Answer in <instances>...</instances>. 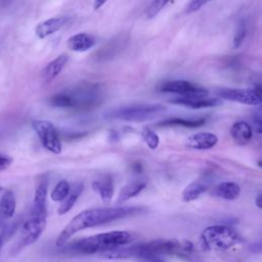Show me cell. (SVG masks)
Here are the masks:
<instances>
[{
	"label": "cell",
	"instance_id": "obj_17",
	"mask_svg": "<svg viewBox=\"0 0 262 262\" xmlns=\"http://www.w3.org/2000/svg\"><path fill=\"white\" fill-rule=\"evenodd\" d=\"M68 59H69V56L66 53H62L57 57H55L54 59H52L45 67L43 71V78L45 79V81L50 82L53 79H55L59 75V73L66 66V63L68 62Z\"/></svg>",
	"mask_w": 262,
	"mask_h": 262
},
{
	"label": "cell",
	"instance_id": "obj_6",
	"mask_svg": "<svg viewBox=\"0 0 262 262\" xmlns=\"http://www.w3.org/2000/svg\"><path fill=\"white\" fill-rule=\"evenodd\" d=\"M160 90L166 93H174L185 98H205L208 97V89L195 85L185 80H173L164 83Z\"/></svg>",
	"mask_w": 262,
	"mask_h": 262
},
{
	"label": "cell",
	"instance_id": "obj_31",
	"mask_svg": "<svg viewBox=\"0 0 262 262\" xmlns=\"http://www.w3.org/2000/svg\"><path fill=\"white\" fill-rule=\"evenodd\" d=\"M108 0H94L93 2V7H94V10H98L103 4H105Z\"/></svg>",
	"mask_w": 262,
	"mask_h": 262
},
{
	"label": "cell",
	"instance_id": "obj_33",
	"mask_svg": "<svg viewBox=\"0 0 262 262\" xmlns=\"http://www.w3.org/2000/svg\"><path fill=\"white\" fill-rule=\"evenodd\" d=\"M147 262H163V261L161 259H159V257H154V258L147 259Z\"/></svg>",
	"mask_w": 262,
	"mask_h": 262
},
{
	"label": "cell",
	"instance_id": "obj_34",
	"mask_svg": "<svg viewBox=\"0 0 262 262\" xmlns=\"http://www.w3.org/2000/svg\"><path fill=\"white\" fill-rule=\"evenodd\" d=\"M2 244H3V236H2V234H0V250H1Z\"/></svg>",
	"mask_w": 262,
	"mask_h": 262
},
{
	"label": "cell",
	"instance_id": "obj_16",
	"mask_svg": "<svg viewBox=\"0 0 262 262\" xmlns=\"http://www.w3.org/2000/svg\"><path fill=\"white\" fill-rule=\"evenodd\" d=\"M213 193L218 198H221L227 201H232L239 196L241 187L235 182L225 181L216 185Z\"/></svg>",
	"mask_w": 262,
	"mask_h": 262
},
{
	"label": "cell",
	"instance_id": "obj_24",
	"mask_svg": "<svg viewBox=\"0 0 262 262\" xmlns=\"http://www.w3.org/2000/svg\"><path fill=\"white\" fill-rule=\"evenodd\" d=\"M70 183L67 180H60L50 193V198L54 202H61L70 192Z\"/></svg>",
	"mask_w": 262,
	"mask_h": 262
},
{
	"label": "cell",
	"instance_id": "obj_18",
	"mask_svg": "<svg viewBox=\"0 0 262 262\" xmlns=\"http://www.w3.org/2000/svg\"><path fill=\"white\" fill-rule=\"evenodd\" d=\"M16 207V201L15 196L12 190H5L1 200H0V217L2 220H8L10 219L14 212Z\"/></svg>",
	"mask_w": 262,
	"mask_h": 262
},
{
	"label": "cell",
	"instance_id": "obj_13",
	"mask_svg": "<svg viewBox=\"0 0 262 262\" xmlns=\"http://www.w3.org/2000/svg\"><path fill=\"white\" fill-rule=\"evenodd\" d=\"M174 104H180L183 106L191 108H204V107H215L222 104V100L219 98H185V97H176L170 100Z\"/></svg>",
	"mask_w": 262,
	"mask_h": 262
},
{
	"label": "cell",
	"instance_id": "obj_2",
	"mask_svg": "<svg viewBox=\"0 0 262 262\" xmlns=\"http://www.w3.org/2000/svg\"><path fill=\"white\" fill-rule=\"evenodd\" d=\"M132 235L128 231L117 230L98 233L92 236L78 239L70 245H66L63 252L74 254H95L104 253L118 249L129 244Z\"/></svg>",
	"mask_w": 262,
	"mask_h": 262
},
{
	"label": "cell",
	"instance_id": "obj_5",
	"mask_svg": "<svg viewBox=\"0 0 262 262\" xmlns=\"http://www.w3.org/2000/svg\"><path fill=\"white\" fill-rule=\"evenodd\" d=\"M32 127L38 135L42 145L50 152L58 155L61 152V143L55 126L47 120H35Z\"/></svg>",
	"mask_w": 262,
	"mask_h": 262
},
{
	"label": "cell",
	"instance_id": "obj_21",
	"mask_svg": "<svg viewBox=\"0 0 262 262\" xmlns=\"http://www.w3.org/2000/svg\"><path fill=\"white\" fill-rule=\"evenodd\" d=\"M206 123V120L203 118L200 119H184V118H170L165 121H161L158 123L159 126L162 127H184V128H198L203 126Z\"/></svg>",
	"mask_w": 262,
	"mask_h": 262
},
{
	"label": "cell",
	"instance_id": "obj_19",
	"mask_svg": "<svg viewBox=\"0 0 262 262\" xmlns=\"http://www.w3.org/2000/svg\"><path fill=\"white\" fill-rule=\"evenodd\" d=\"M208 189V184L206 181L196 180L188 184L184 190L182 191L181 198L182 201L185 203H189L199 199L206 190Z\"/></svg>",
	"mask_w": 262,
	"mask_h": 262
},
{
	"label": "cell",
	"instance_id": "obj_23",
	"mask_svg": "<svg viewBox=\"0 0 262 262\" xmlns=\"http://www.w3.org/2000/svg\"><path fill=\"white\" fill-rule=\"evenodd\" d=\"M82 187L83 186L81 184H78L74 188V190L71 191V189H70L69 194L61 201V203H60V205L57 209V213L59 215H63L66 213H68L75 206V204H76V202H77V200H78V198H79V195H80V193L83 189Z\"/></svg>",
	"mask_w": 262,
	"mask_h": 262
},
{
	"label": "cell",
	"instance_id": "obj_3",
	"mask_svg": "<svg viewBox=\"0 0 262 262\" xmlns=\"http://www.w3.org/2000/svg\"><path fill=\"white\" fill-rule=\"evenodd\" d=\"M165 110L166 106L159 103H134L110 111L104 117L113 120L140 123L159 117Z\"/></svg>",
	"mask_w": 262,
	"mask_h": 262
},
{
	"label": "cell",
	"instance_id": "obj_25",
	"mask_svg": "<svg viewBox=\"0 0 262 262\" xmlns=\"http://www.w3.org/2000/svg\"><path fill=\"white\" fill-rule=\"evenodd\" d=\"M141 137L150 149L158 148L159 143H160V138H159V135L152 129L147 128V127L143 128L141 131Z\"/></svg>",
	"mask_w": 262,
	"mask_h": 262
},
{
	"label": "cell",
	"instance_id": "obj_12",
	"mask_svg": "<svg viewBox=\"0 0 262 262\" xmlns=\"http://www.w3.org/2000/svg\"><path fill=\"white\" fill-rule=\"evenodd\" d=\"M47 187H48L47 178L46 177H41V179L38 181V184L36 186L34 202H33L32 209L30 211L31 213L47 215V211H46Z\"/></svg>",
	"mask_w": 262,
	"mask_h": 262
},
{
	"label": "cell",
	"instance_id": "obj_15",
	"mask_svg": "<svg viewBox=\"0 0 262 262\" xmlns=\"http://www.w3.org/2000/svg\"><path fill=\"white\" fill-rule=\"evenodd\" d=\"M230 134L235 143L239 145H246L252 139L253 130L252 126L245 121H237L232 124L230 128Z\"/></svg>",
	"mask_w": 262,
	"mask_h": 262
},
{
	"label": "cell",
	"instance_id": "obj_1",
	"mask_svg": "<svg viewBox=\"0 0 262 262\" xmlns=\"http://www.w3.org/2000/svg\"><path fill=\"white\" fill-rule=\"evenodd\" d=\"M140 210L141 208L138 207H111L85 210L76 215L61 230L56 238L55 245L57 247H63L74 234L83 229L108 223L126 216L136 214L140 212Z\"/></svg>",
	"mask_w": 262,
	"mask_h": 262
},
{
	"label": "cell",
	"instance_id": "obj_10",
	"mask_svg": "<svg viewBox=\"0 0 262 262\" xmlns=\"http://www.w3.org/2000/svg\"><path fill=\"white\" fill-rule=\"evenodd\" d=\"M218 142V137L216 134L212 132H198L185 140V145L192 149L199 150H206L213 148Z\"/></svg>",
	"mask_w": 262,
	"mask_h": 262
},
{
	"label": "cell",
	"instance_id": "obj_32",
	"mask_svg": "<svg viewBox=\"0 0 262 262\" xmlns=\"http://www.w3.org/2000/svg\"><path fill=\"white\" fill-rule=\"evenodd\" d=\"M255 203H256L258 208H262V195H261V193L257 194V196L255 199Z\"/></svg>",
	"mask_w": 262,
	"mask_h": 262
},
{
	"label": "cell",
	"instance_id": "obj_29",
	"mask_svg": "<svg viewBox=\"0 0 262 262\" xmlns=\"http://www.w3.org/2000/svg\"><path fill=\"white\" fill-rule=\"evenodd\" d=\"M254 129V131L258 134H260L262 132V123H261V115L260 114H256L254 115L253 118V127L252 130Z\"/></svg>",
	"mask_w": 262,
	"mask_h": 262
},
{
	"label": "cell",
	"instance_id": "obj_14",
	"mask_svg": "<svg viewBox=\"0 0 262 262\" xmlns=\"http://www.w3.org/2000/svg\"><path fill=\"white\" fill-rule=\"evenodd\" d=\"M95 38L92 35L86 33H78L71 36L68 41L67 45L68 48L75 52H84L89 50L95 45Z\"/></svg>",
	"mask_w": 262,
	"mask_h": 262
},
{
	"label": "cell",
	"instance_id": "obj_30",
	"mask_svg": "<svg viewBox=\"0 0 262 262\" xmlns=\"http://www.w3.org/2000/svg\"><path fill=\"white\" fill-rule=\"evenodd\" d=\"M12 163V159L6 155L0 154V171L7 169Z\"/></svg>",
	"mask_w": 262,
	"mask_h": 262
},
{
	"label": "cell",
	"instance_id": "obj_7",
	"mask_svg": "<svg viewBox=\"0 0 262 262\" xmlns=\"http://www.w3.org/2000/svg\"><path fill=\"white\" fill-rule=\"evenodd\" d=\"M68 93L72 101V108L74 110H91L97 103H99L100 92L96 86H82L80 88L68 91Z\"/></svg>",
	"mask_w": 262,
	"mask_h": 262
},
{
	"label": "cell",
	"instance_id": "obj_27",
	"mask_svg": "<svg viewBox=\"0 0 262 262\" xmlns=\"http://www.w3.org/2000/svg\"><path fill=\"white\" fill-rule=\"evenodd\" d=\"M247 36V26L244 20H239L237 27L235 29V33L233 36V47L238 48L243 42L245 41Z\"/></svg>",
	"mask_w": 262,
	"mask_h": 262
},
{
	"label": "cell",
	"instance_id": "obj_11",
	"mask_svg": "<svg viewBox=\"0 0 262 262\" xmlns=\"http://www.w3.org/2000/svg\"><path fill=\"white\" fill-rule=\"evenodd\" d=\"M68 17L66 16L47 18L37 25V27L35 28V34L39 39H45L46 37L59 31L66 25Z\"/></svg>",
	"mask_w": 262,
	"mask_h": 262
},
{
	"label": "cell",
	"instance_id": "obj_9",
	"mask_svg": "<svg viewBox=\"0 0 262 262\" xmlns=\"http://www.w3.org/2000/svg\"><path fill=\"white\" fill-rule=\"evenodd\" d=\"M46 216L47 215L30 213L20 231L21 247L34 244L41 236L46 227Z\"/></svg>",
	"mask_w": 262,
	"mask_h": 262
},
{
	"label": "cell",
	"instance_id": "obj_26",
	"mask_svg": "<svg viewBox=\"0 0 262 262\" xmlns=\"http://www.w3.org/2000/svg\"><path fill=\"white\" fill-rule=\"evenodd\" d=\"M171 0H152V2L148 5L146 8V17L148 19H151L156 15L159 14V12L170 2Z\"/></svg>",
	"mask_w": 262,
	"mask_h": 262
},
{
	"label": "cell",
	"instance_id": "obj_4",
	"mask_svg": "<svg viewBox=\"0 0 262 262\" xmlns=\"http://www.w3.org/2000/svg\"><path fill=\"white\" fill-rule=\"evenodd\" d=\"M202 246L210 251H224L241 243V236L232 228L224 225L209 226L201 234Z\"/></svg>",
	"mask_w": 262,
	"mask_h": 262
},
{
	"label": "cell",
	"instance_id": "obj_28",
	"mask_svg": "<svg viewBox=\"0 0 262 262\" xmlns=\"http://www.w3.org/2000/svg\"><path fill=\"white\" fill-rule=\"evenodd\" d=\"M211 0H190L185 7V12L186 13H193L200 10L204 5H206L208 2Z\"/></svg>",
	"mask_w": 262,
	"mask_h": 262
},
{
	"label": "cell",
	"instance_id": "obj_22",
	"mask_svg": "<svg viewBox=\"0 0 262 262\" xmlns=\"http://www.w3.org/2000/svg\"><path fill=\"white\" fill-rule=\"evenodd\" d=\"M92 187L95 191L100 194L101 200L107 204L113 200L114 195V184L111 178H103L100 180H95L92 183Z\"/></svg>",
	"mask_w": 262,
	"mask_h": 262
},
{
	"label": "cell",
	"instance_id": "obj_20",
	"mask_svg": "<svg viewBox=\"0 0 262 262\" xmlns=\"http://www.w3.org/2000/svg\"><path fill=\"white\" fill-rule=\"evenodd\" d=\"M146 186V183L144 181L141 180H135L132 182L127 183L126 185H124L119 193L118 196V203H124L134 196H136L137 194H139Z\"/></svg>",
	"mask_w": 262,
	"mask_h": 262
},
{
	"label": "cell",
	"instance_id": "obj_8",
	"mask_svg": "<svg viewBox=\"0 0 262 262\" xmlns=\"http://www.w3.org/2000/svg\"><path fill=\"white\" fill-rule=\"evenodd\" d=\"M217 93L223 99L246 105L255 106L261 103V90L259 86L254 88H223L218 90Z\"/></svg>",
	"mask_w": 262,
	"mask_h": 262
}]
</instances>
